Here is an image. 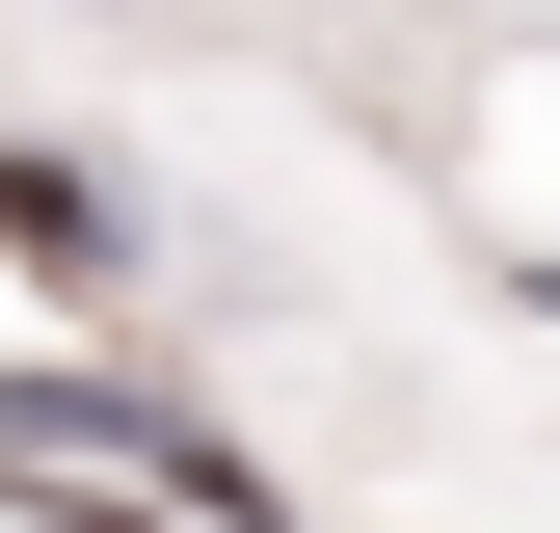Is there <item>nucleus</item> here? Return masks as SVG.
<instances>
[{"label":"nucleus","instance_id":"f257e3e1","mask_svg":"<svg viewBox=\"0 0 560 533\" xmlns=\"http://www.w3.org/2000/svg\"><path fill=\"white\" fill-rule=\"evenodd\" d=\"M0 481H27L54 533H294L161 374H0Z\"/></svg>","mask_w":560,"mask_h":533},{"label":"nucleus","instance_id":"f03ea898","mask_svg":"<svg viewBox=\"0 0 560 533\" xmlns=\"http://www.w3.org/2000/svg\"><path fill=\"white\" fill-rule=\"evenodd\" d=\"M0 240H27V266H81V294H107V266H133V214H107L81 161H27V133H0Z\"/></svg>","mask_w":560,"mask_h":533},{"label":"nucleus","instance_id":"7ed1b4c3","mask_svg":"<svg viewBox=\"0 0 560 533\" xmlns=\"http://www.w3.org/2000/svg\"><path fill=\"white\" fill-rule=\"evenodd\" d=\"M534 320H560V240H534Z\"/></svg>","mask_w":560,"mask_h":533}]
</instances>
